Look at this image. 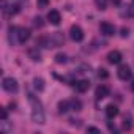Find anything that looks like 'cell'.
I'll use <instances>...</instances> for the list:
<instances>
[{"label":"cell","mask_w":134,"mask_h":134,"mask_svg":"<svg viewBox=\"0 0 134 134\" xmlns=\"http://www.w3.org/2000/svg\"><path fill=\"white\" fill-rule=\"evenodd\" d=\"M29 101L32 106V120L35 123H44V110L40 99H36L33 95H29Z\"/></svg>","instance_id":"obj_1"},{"label":"cell","mask_w":134,"mask_h":134,"mask_svg":"<svg viewBox=\"0 0 134 134\" xmlns=\"http://www.w3.org/2000/svg\"><path fill=\"white\" fill-rule=\"evenodd\" d=\"M2 87L3 90H7L8 93H16L18 92V81L14 77H5L2 81Z\"/></svg>","instance_id":"obj_2"},{"label":"cell","mask_w":134,"mask_h":134,"mask_svg":"<svg viewBox=\"0 0 134 134\" xmlns=\"http://www.w3.org/2000/svg\"><path fill=\"white\" fill-rule=\"evenodd\" d=\"M117 76H118V79H121V81H128V79H131V76H132L131 68H129L128 65H120V66H118V70H117Z\"/></svg>","instance_id":"obj_3"},{"label":"cell","mask_w":134,"mask_h":134,"mask_svg":"<svg viewBox=\"0 0 134 134\" xmlns=\"http://www.w3.org/2000/svg\"><path fill=\"white\" fill-rule=\"evenodd\" d=\"M70 36H71L73 41L81 43V41L84 40V30H82L79 25H73V27L70 29Z\"/></svg>","instance_id":"obj_4"},{"label":"cell","mask_w":134,"mask_h":134,"mask_svg":"<svg viewBox=\"0 0 134 134\" xmlns=\"http://www.w3.org/2000/svg\"><path fill=\"white\" fill-rule=\"evenodd\" d=\"M99 32H101V35H104V36H112V35L115 33V27H114L110 22H101V24H99Z\"/></svg>","instance_id":"obj_5"},{"label":"cell","mask_w":134,"mask_h":134,"mask_svg":"<svg viewBox=\"0 0 134 134\" xmlns=\"http://www.w3.org/2000/svg\"><path fill=\"white\" fill-rule=\"evenodd\" d=\"M47 21H49L52 25H58L60 21H62V16H60V13H58L57 10H51V11L47 13Z\"/></svg>","instance_id":"obj_6"},{"label":"cell","mask_w":134,"mask_h":134,"mask_svg":"<svg viewBox=\"0 0 134 134\" xmlns=\"http://www.w3.org/2000/svg\"><path fill=\"white\" fill-rule=\"evenodd\" d=\"M29 38H30V30L29 29H25V27L18 29V41L19 43H25V41H29Z\"/></svg>","instance_id":"obj_7"},{"label":"cell","mask_w":134,"mask_h":134,"mask_svg":"<svg viewBox=\"0 0 134 134\" xmlns=\"http://www.w3.org/2000/svg\"><path fill=\"white\" fill-rule=\"evenodd\" d=\"M107 62L112 63V65H118V63L121 62V54H120L118 51H110V52L107 54Z\"/></svg>","instance_id":"obj_8"},{"label":"cell","mask_w":134,"mask_h":134,"mask_svg":"<svg viewBox=\"0 0 134 134\" xmlns=\"http://www.w3.org/2000/svg\"><path fill=\"white\" fill-rule=\"evenodd\" d=\"M109 87L107 85H99L98 88H96V92H95V96H96V99H104V98H107L109 96Z\"/></svg>","instance_id":"obj_9"},{"label":"cell","mask_w":134,"mask_h":134,"mask_svg":"<svg viewBox=\"0 0 134 134\" xmlns=\"http://www.w3.org/2000/svg\"><path fill=\"white\" fill-rule=\"evenodd\" d=\"M104 112H106V117H107L109 120H112V118H115V117L118 115V107H117L115 104H109V106H106Z\"/></svg>","instance_id":"obj_10"},{"label":"cell","mask_w":134,"mask_h":134,"mask_svg":"<svg viewBox=\"0 0 134 134\" xmlns=\"http://www.w3.org/2000/svg\"><path fill=\"white\" fill-rule=\"evenodd\" d=\"M74 87H76V90H77L79 93H85V92L90 88V82L85 81V79H81V81H77V82L74 84Z\"/></svg>","instance_id":"obj_11"},{"label":"cell","mask_w":134,"mask_h":134,"mask_svg":"<svg viewBox=\"0 0 134 134\" xmlns=\"http://www.w3.org/2000/svg\"><path fill=\"white\" fill-rule=\"evenodd\" d=\"M70 109H73V107H71V101L65 99V101H60V103H58V112H60V114H66Z\"/></svg>","instance_id":"obj_12"},{"label":"cell","mask_w":134,"mask_h":134,"mask_svg":"<svg viewBox=\"0 0 134 134\" xmlns=\"http://www.w3.org/2000/svg\"><path fill=\"white\" fill-rule=\"evenodd\" d=\"M33 87H35L38 92H43V90H44V81H43L41 77H35V81H33Z\"/></svg>","instance_id":"obj_13"},{"label":"cell","mask_w":134,"mask_h":134,"mask_svg":"<svg viewBox=\"0 0 134 134\" xmlns=\"http://www.w3.org/2000/svg\"><path fill=\"white\" fill-rule=\"evenodd\" d=\"M131 126H132V120H131V115H126V117L123 118V129L129 131V129H131Z\"/></svg>","instance_id":"obj_14"},{"label":"cell","mask_w":134,"mask_h":134,"mask_svg":"<svg viewBox=\"0 0 134 134\" xmlns=\"http://www.w3.org/2000/svg\"><path fill=\"white\" fill-rule=\"evenodd\" d=\"M55 62H57L58 65L66 63V55H65V54H57V55H55Z\"/></svg>","instance_id":"obj_15"},{"label":"cell","mask_w":134,"mask_h":134,"mask_svg":"<svg viewBox=\"0 0 134 134\" xmlns=\"http://www.w3.org/2000/svg\"><path fill=\"white\" fill-rule=\"evenodd\" d=\"M29 54H30L32 60H35V62H40V60H41V54H40V52H36V51H30Z\"/></svg>","instance_id":"obj_16"},{"label":"cell","mask_w":134,"mask_h":134,"mask_svg":"<svg viewBox=\"0 0 134 134\" xmlns=\"http://www.w3.org/2000/svg\"><path fill=\"white\" fill-rule=\"evenodd\" d=\"M47 3H49V0H36L38 8H46V7H47Z\"/></svg>","instance_id":"obj_17"},{"label":"cell","mask_w":134,"mask_h":134,"mask_svg":"<svg viewBox=\"0 0 134 134\" xmlns=\"http://www.w3.org/2000/svg\"><path fill=\"white\" fill-rule=\"evenodd\" d=\"M98 76H99V77H103V79H106V77L109 76V73H107L104 68H99V70H98Z\"/></svg>","instance_id":"obj_18"},{"label":"cell","mask_w":134,"mask_h":134,"mask_svg":"<svg viewBox=\"0 0 134 134\" xmlns=\"http://www.w3.org/2000/svg\"><path fill=\"white\" fill-rule=\"evenodd\" d=\"M71 107H73V110H81V103L76 101V99H73L71 101Z\"/></svg>","instance_id":"obj_19"},{"label":"cell","mask_w":134,"mask_h":134,"mask_svg":"<svg viewBox=\"0 0 134 134\" xmlns=\"http://www.w3.org/2000/svg\"><path fill=\"white\" fill-rule=\"evenodd\" d=\"M99 10H106V0H95Z\"/></svg>","instance_id":"obj_20"},{"label":"cell","mask_w":134,"mask_h":134,"mask_svg":"<svg viewBox=\"0 0 134 134\" xmlns=\"http://www.w3.org/2000/svg\"><path fill=\"white\" fill-rule=\"evenodd\" d=\"M33 24H35L36 27H43V19H41V18H35V19H33Z\"/></svg>","instance_id":"obj_21"},{"label":"cell","mask_w":134,"mask_h":134,"mask_svg":"<svg viewBox=\"0 0 134 134\" xmlns=\"http://www.w3.org/2000/svg\"><path fill=\"white\" fill-rule=\"evenodd\" d=\"M7 117H8V112H7V109H5V107H2V121H3V120H7Z\"/></svg>","instance_id":"obj_22"},{"label":"cell","mask_w":134,"mask_h":134,"mask_svg":"<svg viewBox=\"0 0 134 134\" xmlns=\"http://www.w3.org/2000/svg\"><path fill=\"white\" fill-rule=\"evenodd\" d=\"M128 35H129V30H128V29H121V36H123V38H126Z\"/></svg>","instance_id":"obj_23"},{"label":"cell","mask_w":134,"mask_h":134,"mask_svg":"<svg viewBox=\"0 0 134 134\" xmlns=\"http://www.w3.org/2000/svg\"><path fill=\"white\" fill-rule=\"evenodd\" d=\"M87 131H88V132H99V129H98V128H95V126L87 128Z\"/></svg>","instance_id":"obj_24"},{"label":"cell","mask_w":134,"mask_h":134,"mask_svg":"<svg viewBox=\"0 0 134 134\" xmlns=\"http://www.w3.org/2000/svg\"><path fill=\"white\" fill-rule=\"evenodd\" d=\"M112 2H114L115 5H118V3H120V0H112Z\"/></svg>","instance_id":"obj_25"},{"label":"cell","mask_w":134,"mask_h":134,"mask_svg":"<svg viewBox=\"0 0 134 134\" xmlns=\"http://www.w3.org/2000/svg\"><path fill=\"white\" fill-rule=\"evenodd\" d=\"M131 88H132V90H134V81H132V85H131Z\"/></svg>","instance_id":"obj_26"}]
</instances>
